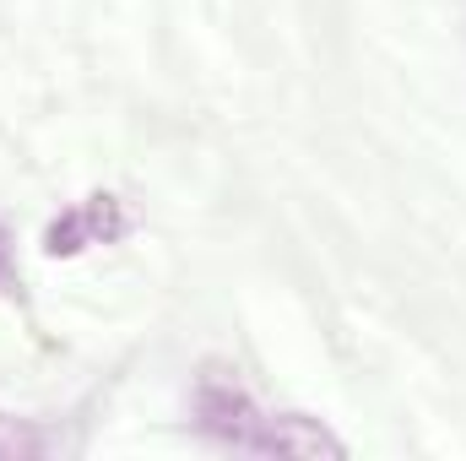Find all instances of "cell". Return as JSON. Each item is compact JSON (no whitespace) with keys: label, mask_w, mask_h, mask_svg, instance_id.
Wrapping results in <instances>:
<instances>
[{"label":"cell","mask_w":466,"mask_h":461,"mask_svg":"<svg viewBox=\"0 0 466 461\" xmlns=\"http://www.w3.org/2000/svg\"><path fill=\"white\" fill-rule=\"evenodd\" d=\"M255 456H293V461H342L348 446L309 413H266L255 435Z\"/></svg>","instance_id":"obj_1"},{"label":"cell","mask_w":466,"mask_h":461,"mask_svg":"<svg viewBox=\"0 0 466 461\" xmlns=\"http://www.w3.org/2000/svg\"><path fill=\"white\" fill-rule=\"evenodd\" d=\"M196 418H201V429L207 435H218L223 446L233 451H255V435H260V407L233 385V380H201V391H196Z\"/></svg>","instance_id":"obj_2"},{"label":"cell","mask_w":466,"mask_h":461,"mask_svg":"<svg viewBox=\"0 0 466 461\" xmlns=\"http://www.w3.org/2000/svg\"><path fill=\"white\" fill-rule=\"evenodd\" d=\"M125 233V212H119L115 196H93L82 207H71L66 218H55L49 233H44V250L49 255H76L87 244H104V239H119Z\"/></svg>","instance_id":"obj_3"},{"label":"cell","mask_w":466,"mask_h":461,"mask_svg":"<svg viewBox=\"0 0 466 461\" xmlns=\"http://www.w3.org/2000/svg\"><path fill=\"white\" fill-rule=\"evenodd\" d=\"M0 288H11V250H5V229H0Z\"/></svg>","instance_id":"obj_4"}]
</instances>
